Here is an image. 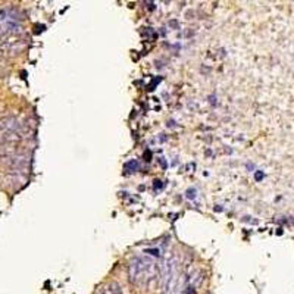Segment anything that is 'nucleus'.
I'll list each match as a JSON object with an SVG mask.
<instances>
[{
    "label": "nucleus",
    "instance_id": "1",
    "mask_svg": "<svg viewBox=\"0 0 294 294\" xmlns=\"http://www.w3.org/2000/svg\"><path fill=\"white\" fill-rule=\"evenodd\" d=\"M128 275L134 286L146 284L156 275V263L147 257H134L130 262Z\"/></svg>",
    "mask_w": 294,
    "mask_h": 294
},
{
    "label": "nucleus",
    "instance_id": "2",
    "mask_svg": "<svg viewBox=\"0 0 294 294\" xmlns=\"http://www.w3.org/2000/svg\"><path fill=\"white\" fill-rule=\"evenodd\" d=\"M136 168H139V163L137 162H128L125 165V169H136Z\"/></svg>",
    "mask_w": 294,
    "mask_h": 294
}]
</instances>
